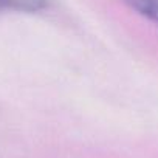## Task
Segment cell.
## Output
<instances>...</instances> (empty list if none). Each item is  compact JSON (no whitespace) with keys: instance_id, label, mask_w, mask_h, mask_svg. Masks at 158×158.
<instances>
[{"instance_id":"1","label":"cell","mask_w":158,"mask_h":158,"mask_svg":"<svg viewBox=\"0 0 158 158\" xmlns=\"http://www.w3.org/2000/svg\"><path fill=\"white\" fill-rule=\"evenodd\" d=\"M50 0H0L2 13H37L48 6Z\"/></svg>"},{"instance_id":"2","label":"cell","mask_w":158,"mask_h":158,"mask_svg":"<svg viewBox=\"0 0 158 158\" xmlns=\"http://www.w3.org/2000/svg\"><path fill=\"white\" fill-rule=\"evenodd\" d=\"M123 2L144 19L158 25V0H123Z\"/></svg>"}]
</instances>
